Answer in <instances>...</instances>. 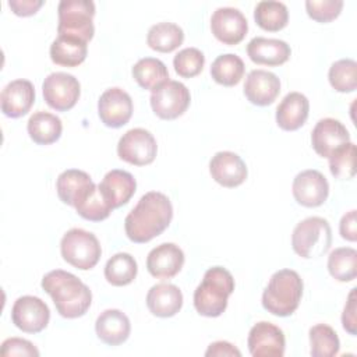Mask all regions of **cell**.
<instances>
[{"mask_svg": "<svg viewBox=\"0 0 357 357\" xmlns=\"http://www.w3.org/2000/svg\"><path fill=\"white\" fill-rule=\"evenodd\" d=\"M173 206L167 195L159 191L144 194L124 220L127 237L134 243H148L170 225Z\"/></svg>", "mask_w": 357, "mask_h": 357, "instance_id": "6da1fadb", "label": "cell"}, {"mask_svg": "<svg viewBox=\"0 0 357 357\" xmlns=\"http://www.w3.org/2000/svg\"><path fill=\"white\" fill-rule=\"evenodd\" d=\"M42 289L52 297L57 312L64 318L82 317L91 307L92 293L75 275L54 269L42 278Z\"/></svg>", "mask_w": 357, "mask_h": 357, "instance_id": "7a4b0ae2", "label": "cell"}, {"mask_svg": "<svg viewBox=\"0 0 357 357\" xmlns=\"http://www.w3.org/2000/svg\"><path fill=\"white\" fill-rule=\"evenodd\" d=\"M234 290V279L223 266H212L204 273L194 291V307L199 315L215 318L225 312L227 298Z\"/></svg>", "mask_w": 357, "mask_h": 357, "instance_id": "3957f363", "label": "cell"}, {"mask_svg": "<svg viewBox=\"0 0 357 357\" xmlns=\"http://www.w3.org/2000/svg\"><path fill=\"white\" fill-rule=\"evenodd\" d=\"M303 296V280L293 269L275 272L262 293L264 308L276 317L291 315Z\"/></svg>", "mask_w": 357, "mask_h": 357, "instance_id": "277c9868", "label": "cell"}, {"mask_svg": "<svg viewBox=\"0 0 357 357\" xmlns=\"http://www.w3.org/2000/svg\"><path fill=\"white\" fill-rule=\"evenodd\" d=\"M332 244V230L326 219L310 216L293 230L291 247L301 258H315L325 254Z\"/></svg>", "mask_w": 357, "mask_h": 357, "instance_id": "5b68a950", "label": "cell"}, {"mask_svg": "<svg viewBox=\"0 0 357 357\" xmlns=\"http://www.w3.org/2000/svg\"><path fill=\"white\" fill-rule=\"evenodd\" d=\"M59 35H68L84 42H89L93 38V15L95 3L91 0H63L59 3Z\"/></svg>", "mask_w": 357, "mask_h": 357, "instance_id": "8992f818", "label": "cell"}, {"mask_svg": "<svg viewBox=\"0 0 357 357\" xmlns=\"http://www.w3.org/2000/svg\"><path fill=\"white\" fill-rule=\"evenodd\" d=\"M60 251L66 262L81 271L92 269L102 255V248L96 236L78 227L70 229L63 236Z\"/></svg>", "mask_w": 357, "mask_h": 357, "instance_id": "52a82bcc", "label": "cell"}, {"mask_svg": "<svg viewBox=\"0 0 357 357\" xmlns=\"http://www.w3.org/2000/svg\"><path fill=\"white\" fill-rule=\"evenodd\" d=\"M190 91L178 81L169 79L151 93V107L153 113L163 120H173L181 116L190 106Z\"/></svg>", "mask_w": 357, "mask_h": 357, "instance_id": "ba28073f", "label": "cell"}, {"mask_svg": "<svg viewBox=\"0 0 357 357\" xmlns=\"http://www.w3.org/2000/svg\"><path fill=\"white\" fill-rule=\"evenodd\" d=\"M158 145L155 137L145 128H131L121 135L117 144V155L121 160L145 166L155 160Z\"/></svg>", "mask_w": 357, "mask_h": 357, "instance_id": "9c48e42d", "label": "cell"}, {"mask_svg": "<svg viewBox=\"0 0 357 357\" xmlns=\"http://www.w3.org/2000/svg\"><path fill=\"white\" fill-rule=\"evenodd\" d=\"M42 92L45 102L52 109L66 112L75 106L81 93V85L74 75L57 71L45 78Z\"/></svg>", "mask_w": 357, "mask_h": 357, "instance_id": "30bf717a", "label": "cell"}, {"mask_svg": "<svg viewBox=\"0 0 357 357\" xmlns=\"http://www.w3.org/2000/svg\"><path fill=\"white\" fill-rule=\"evenodd\" d=\"M50 319L47 304L35 296H22L15 300L11 310L13 324L25 333L43 331Z\"/></svg>", "mask_w": 357, "mask_h": 357, "instance_id": "8fae6325", "label": "cell"}, {"mask_svg": "<svg viewBox=\"0 0 357 357\" xmlns=\"http://www.w3.org/2000/svg\"><path fill=\"white\" fill-rule=\"evenodd\" d=\"M247 344L254 357H282L284 354L286 339L279 326L261 321L250 329Z\"/></svg>", "mask_w": 357, "mask_h": 357, "instance_id": "7c38bea8", "label": "cell"}, {"mask_svg": "<svg viewBox=\"0 0 357 357\" xmlns=\"http://www.w3.org/2000/svg\"><path fill=\"white\" fill-rule=\"evenodd\" d=\"M211 29L222 43L237 45L247 35L248 22L238 8L219 7L211 17Z\"/></svg>", "mask_w": 357, "mask_h": 357, "instance_id": "4fadbf2b", "label": "cell"}, {"mask_svg": "<svg viewBox=\"0 0 357 357\" xmlns=\"http://www.w3.org/2000/svg\"><path fill=\"white\" fill-rule=\"evenodd\" d=\"M98 113L105 126L112 128L123 127L132 114L131 96L121 88H109L98 100Z\"/></svg>", "mask_w": 357, "mask_h": 357, "instance_id": "5bb4252c", "label": "cell"}, {"mask_svg": "<svg viewBox=\"0 0 357 357\" xmlns=\"http://www.w3.org/2000/svg\"><path fill=\"white\" fill-rule=\"evenodd\" d=\"M293 197L294 199L307 208H315L322 205L329 194V184L326 177L315 170L308 169L300 172L293 180Z\"/></svg>", "mask_w": 357, "mask_h": 357, "instance_id": "9a60e30c", "label": "cell"}, {"mask_svg": "<svg viewBox=\"0 0 357 357\" xmlns=\"http://www.w3.org/2000/svg\"><path fill=\"white\" fill-rule=\"evenodd\" d=\"M347 142H350V134L344 124L336 119H321L312 128L311 144L314 151L322 158H329Z\"/></svg>", "mask_w": 357, "mask_h": 357, "instance_id": "2e32d148", "label": "cell"}, {"mask_svg": "<svg viewBox=\"0 0 357 357\" xmlns=\"http://www.w3.org/2000/svg\"><path fill=\"white\" fill-rule=\"evenodd\" d=\"M209 173L216 183L227 188L243 184L248 174L244 160L230 151H220L212 156Z\"/></svg>", "mask_w": 357, "mask_h": 357, "instance_id": "e0dca14e", "label": "cell"}, {"mask_svg": "<svg viewBox=\"0 0 357 357\" xmlns=\"http://www.w3.org/2000/svg\"><path fill=\"white\" fill-rule=\"evenodd\" d=\"M184 265V252L174 243H162L152 248L146 257L148 272L158 279L176 276Z\"/></svg>", "mask_w": 357, "mask_h": 357, "instance_id": "ac0fdd59", "label": "cell"}, {"mask_svg": "<svg viewBox=\"0 0 357 357\" xmlns=\"http://www.w3.org/2000/svg\"><path fill=\"white\" fill-rule=\"evenodd\" d=\"M35 102V88L28 79L8 82L0 95L1 112L11 119L25 116Z\"/></svg>", "mask_w": 357, "mask_h": 357, "instance_id": "d6986e66", "label": "cell"}, {"mask_svg": "<svg viewBox=\"0 0 357 357\" xmlns=\"http://www.w3.org/2000/svg\"><path fill=\"white\" fill-rule=\"evenodd\" d=\"M280 92V79L266 70H252L244 82L245 98L257 106H268L275 102Z\"/></svg>", "mask_w": 357, "mask_h": 357, "instance_id": "ffe728a7", "label": "cell"}, {"mask_svg": "<svg viewBox=\"0 0 357 357\" xmlns=\"http://www.w3.org/2000/svg\"><path fill=\"white\" fill-rule=\"evenodd\" d=\"M98 187L105 199L114 209L126 205L131 199V197L135 194L137 181L131 173L113 169L105 174Z\"/></svg>", "mask_w": 357, "mask_h": 357, "instance_id": "44dd1931", "label": "cell"}, {"mask_svg": "<svg viewBox=\"0 0 357 357\" xmlns=\"http://www.w3.org/2000/svg\"><path fill=\"white\" fill-rule=\"evenodd\" d=\"M247 54L257 64L273 67L286 63L291 49L284 40L255 36L247 45Z\"/></svg>", "mask_w": 357, "mask_h": 357, "instance_id": "7402d4cb", "label": "cell"}, {"mask_svg": "<svg viewBox=\"0 0 357 357\" xmlns=\"http://www.w3.org/2000/svg\"><path fill=\"white\" fill-rule=\"evenodd\" d=\"M95 331L103 343L109 346H119L128 339L131 324L123 311L110 308L98 317L95 322Z\"/></svg>", "mask_w": 357, "mask_h": 357, "instance_id": "603a6c76", "label": "cell"}, {"mask_svg": "<svg viewBox=\"0 0 357 357\" xmlns=\"http://www.w3.org/2000/svg\"><path fill=\"white\" fill-rule=\"evenodd\" d=\"M146 305L156 317H173L183 307V293L172 283L153 284L146 294Z\"/></svg>", "mask_w": 357, "mask_h": 357, "instance_id": "cb8c5ba5", "label": "cell"}, {"mask_svg": "<svg viewBox=\"0 0 357 357\" xmlns=\"http://www.w3.org/2000/svg\"><path fill=\"white\" fill-rule=\"evenodd\" d=\"M310 102L300 92L287 93L276 107V123L284 131L298 130L308 119Z\"/></svg>", "mask_w": 357, "mask_h": 357, "instance_id": "d4e9b609", "label": "cell"}, {"mask_svg": "<svg viewBox=\"0 0 357 357\" xmlns=\"http://www.w3.org/2000/svg\"><path fill=\"white\" fill-rule=\"evenodd\" d=\"M73 206L79 216L91 222H100L113 211L93 181L78 194Z\"/></svg>", "mask_w": 357, "mask_h": 357, "instance_id": "484cf974", "label": "cell"}, {"mask_svg": "<svg viewBox=\"0 0 357 357\" xmlns=\"http://www.w3.org/2000/svg\"><path fill=\"white\" fill-rule=\"evenodd\" d=\"M86 42L74 36L57 35V38L50 45V59L59 66L75 67L86 59Z\"/></svg>", "mask_w": 357, "mask_h": 357, "instance_id": "4316f807", "label": "cell"}, {"mask_svg": "<svg viewBox=\"0 0 357 357\" xmlns=\"http://www.w3.org/2000/svg\"><path fill=\"white\" fill-rule=\"evenodd\" d=\"M28 134L38 145H49L56 142L63 131L61 120L47 112H35L28 120Z\"/></svg>", "mask_w": 357, "mask_h": 357, "instance_id": "83f0119b", "label": "cell"}, {"mask_svg": "<svg viewBox=\"0 0 357 357\" xmlns=\"http://www.w3.org/2000/svg\"><path fill=\"white\" fill-rule=\"evenodd\" d=\"M184 40L183 29L173 22H158L152 25L146 35V43L151 49L162 53L176 50Z\"/></svg>", "mask_w": 357, "mask_h": 357, "instance_id": "f1b7e54d", "label": "cell"}, {"mask_svg": "<svg viewBox=\"0 0 357 357\" xmlns=\"http://www.w3.org/2000/svg\"><path fill=\"white\" fill-rule=\"evenodd\" d=\"M132 77L144 89H155L169 81V71L163 61L155 57L139 59L132 67Z\"/></svg>", "mask_w": 357, "mask_h": 357, "instance_id": "f546056e", "label": "cell"}, {"mask_svg": "<svg viewBox=\"0 0 357 357\" xmlns=\"http://www.w3.org/2000/svg\"><path fill=\"white\" fill-rule=\"evenodd\" d=\"M211 75L213 81L220 85H237L244 75V61L233 53L220 54L211 66Z\"/></svg>", "mask_w": 357, "mask_h": 357, "instance_id": "4dcf8cb0", "label": "cell"}, {"mask_svg": "<svg viewBox=\"0 0 357 357\" xmlns=\"http://www.w3.org/2000/svg\"><path fill=\"white\" fill-rule=\"evenodd\" d=\"M137 272V261L128 252L114 254L105 265V278L113 286L130 284L135 279Z\"/></svg>", "mask_w": 357, "mask_h": 357, "instance_id": "1f68e13d", "label": "cell"}, {"mask_svg": "<svg viewBox=\"0 0 357 357\" xmlns=\"http://www.w3.org/2000/svg\"><path fill=\"white\" fill-rule=\"evenodd\" d=\"M254 20L265 31L276 32L289 22V11L282 1H259L254 10Z\"/></svg>", "mask_w": 357, "mask_h": 357, "instance_id": "d6a6232c", "label": "cell"}, {"mask_svg": "<svg viewBox=\"0 0 357 357\" xmlns=\"http://www.w3.org/2000/svg\"><path fill=\"white\" fill-rule=\"evenodd\" d=\"M328 271L339 282H351L357 276V251L351 247L335 248L328 257Z\"/></svg>", "mask_w": 357, "mask_h": 357, "instance_id": "836d02e7", "label": "cell"}, {"mask_svg": "<svg viewBox=\"0 0 357 357\" xmlns=\"http://www.w3.org/2000/svg\"><path fill=\"white\" fill-rule=\"evenodd\" d=\"M91 183H92V178L89 177L88 173L82 170H78V169L64 170L63 173L59 174L56 181L57 195L64 204L73 206L78 194Z\"/></svg>", "mask_w": 357, "mask_h": 357, "instance_id": "e575fe53", "label": "cell"}, {"mask_svg": "<svg viewBox=\"0 0 357 357\" xmlns=\"http://www.w3.org/2000/svg\"><path fill=\"white\" fill-rule=\"evenodd\" d=\"M310 344L312 357H333L340 349L337 333L326 324H318L310 329Z\"/></svg>", "mask_w": 357, "mask_h": 357, "instance_id": "d590c367", "label": "cell"}, {"mask_svg": "<svg viewBox=\"0 0 357 357\" xmlns=\"http://www.w3.org/2000/svg\"><path fill=\"white\" fill-rule=\"evenodd\" d=\"M332 88L337 92H353L357 86V63L353 59L335 61L328 73Z\"/></svg>", "mask_w": 357, "mask_h": 357, "instance_id": "8d00e7d4", "label": "cell"}, {"mask_svg": "<svg viewBox=\"0 0 357 357\" xmlns=\"http://www.w3.org/2000/svg\"><path fill=\"white\" fill-rule=\"evenodd\" d=\"M329 170L339 180H349L354 177L356 167V145L347 142L339 149H336L329 158Z\"/></svg>", "mask_w": 357, "mask_h": 357, "instance_id": "74e56055", "label": "cell"}, {"mask_svg": "<svg viewBox=\"0 0 357 357\" xmlns=\"http://www.w3.org/2000/svg\"><path fill=\"white\" fill-rule=\"evenodd\" d=\"M205 64L204 53L197 47H185L180 50L173 59L176 73L183 78H192L198 75Z\"/></svg>", "mask_w": 357, "mask_h": 357, "instance_id": "f35d334b", "label": "cell"}, {"mask_svg": "<svg viewBox=\"0 0 357 357\" xmlns=\"http://www.w3.org/2000/svg\"><path fill=\"white\" fill-rule=\"evenodd\" d=\"M343 8L342 0H307V14L318 22H329L335 20Z\"/></svg>", "mask_w": 357, "mask_h": 357, "instance_id": "ab89813d", "label": "cell"}, {"mask_svg": "<svg viewBox=\"0 0 357 357\" xmlns=\"http://www.w3.org/2000/svg\"><path fill=\"white\" fill-rule=\"evenodd\" d=\"M0 354L3 357H14V356H39V350L29 342L21 337H8L1 343Z\"/></svg>", "mask_w": 357, "mask_h": 357, "instance_id": "60d3db41", "label": "cell"}, {"mask_svg": "<svg viewBox=\"0 0 357 357\" xmlns=\"http://www.w3.org/2000/svg\"><path fill=\"white\" fill-rule=\"evenodd\" d=\"M342 325L346 332L350 335H356V326H357V319H356V289H351L346 301V305L343 308L342 314Z\"/></svg>", "mask_w": 357, "mask_h": 357, "instance_id": "b9f144b4", "label": "cell"}, {"mask_svg": "<svg viewBox=\"0 0 357 357\" xmlns=\"http://www.w3.org/2000/svg\"><path fill=\"white\" fill-rule=\"evenodd\" d=\"M43 6V0H10L8 7L15 15L28 17L35 14Z\"/></svg>", "mask_w": 357, "mask_h": 357, "instance_id": "7bdbcfd3", "label": "cell"}, {"mask_svg": "<svg viewBox=\"0 0 357 357\" xmlns=\"http://www.w3.org/2000/svg\"><path fill=\"white\" fill-rule=\"evenodd\" d=\"M340 236L347 241H356L357 240V223H356V211H350L344 213L340 219L339 225Z\"/></svg>", "mask_w": 357, "mask_h": 357, "instance_id": "ee69618b", "label": "cell"}, {"mask_svg": "<svg viewBox=\"0 0 357 357\" xmlns=\"http://www.w3.org/2000/svg\"><path fill=\"white\" fill-rule=\"evenodd\" d=\"M205 356L211 357V356H236V357H240L241 353L238 349H236L231 343L229 342H223V340H219V342H215V343H211L205 351Z\"/></svg>", "mask_w": 357, "mask_h": 357, "instance_id": "f6af8a7d", "label": "cell"}]
</instances>
